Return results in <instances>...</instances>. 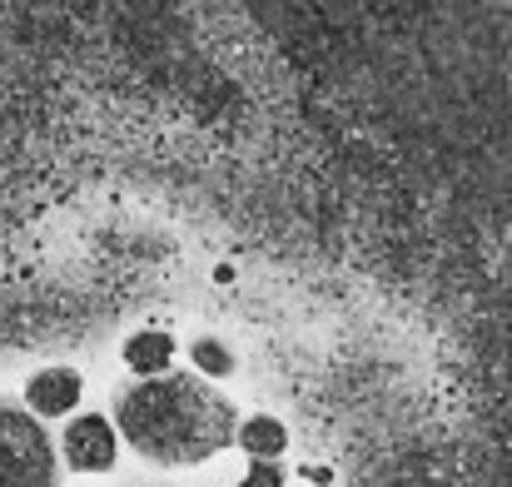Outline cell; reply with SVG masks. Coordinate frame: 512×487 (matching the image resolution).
<instances>
[{"mask_svg":"<svg viewBox=\"0 0 512 487\" xmlns=\"http://www.w3.org/2000/svg\"><path fill=\"white\" fill-rule=\"evenodd\" d=\"M115 433L155 468H194L229 448L239 433V413L229 398L204 388L189 373L140 378L115 403Z\"/></svg>","mask_w":512,"mask_h":487,"instance_id":"cell-1","label":"cell"},{"mask_svg":"<svg viewBox=\"0 0 512 487\" xmlns=\"http://www.w3.org/2000/svg\"><path fill=\"white\" fill-rule=\"evenodd\" d=\"M55 443L35 413L0 403V487H55Z\"/></svg>","mask_w":512,"mask_h":487,"instance_id":"cell-2","label":"cell"},{"mask_svg":"<svg viewBox=\"0 0 512 487\" xmlns=\"http://www.w3.org/2000/svg\"><path fill=\"white\" fill-rule=\"evenodd\" d=\"M120 453V433L105 413H80L65 428V463L75 473H110Z\"/></svg>","mask_w":512,"mask_h":487,"instance_id":"cell-3","label":"cell"},{"mask_svg":"<svg viewBox=\"0 0 512 487\" xmlns=\"http://www.w3.org/2000/svg\"><path fill=\"white\" fill-rule=\"evenodd\" d=\"M80 393H85V383H80L75 368H40L25 383V413H35V418H65V413H75Z\"/></svg>","mask_w":512,"mask_h":487,"instance_id":"cell-4","label":"cell"},{"mask_svg":"<svg viewBox=\"0 0 512 487\" xmlns=\"http://www.w3.org/2000/svg\"><path fill=\"white\" fill-rule=\"evenodd\" d=\"M170 358H174V338L160 333V328H140V333H130V343H125V363H130V373H140V378H165V373H170Z\"/></svg>","mask_w":512,"mask_h":487,"instance_id":"cell-5","label":"cell"},{"mask_svg":"<svg viewBox=\"0 0 512 487\" xmlns=\"http://www.w3.org/2000/svg\"><path fill=\"white\" fill-rule=\"evenodd\" d=\"M234 443H239V448H244L254 463H274V458L289 448V428H284L279 418L259 413V418H244V423H239Z\"/></svg>","mask_w":512,"mask_h":487,"instance_id":"cell-6","label":"cell"},{"mask_svg":"<svg viewBox=\"0 0 512 487\" xmlns=\"http://www.w3.org/2000/svg\"><path fill=\"white\" fill-rule=\"evenodd\" d=\"M189 358H194V368H199L204 378H229V373H234V353H229L219 338H199V343L189 348Z\"/></svg>","mask_w":512,"mask_h":487,"instance_id":"cell-7","label":"cell"},{"mask_svg":"<svg viewBox=\"0 0 512 487\" xmlns=\"http://www.w3.org/2000/svg\"><path fill=\"white\" fill-rule=\"evenodd\" d=\"M239 487H284V468L279 463H254Z\"/></svg>","mask_w":512,"mask_h":487,"instance_id":"cell-8","label":"cell"},{"mask_svg":"<svg viewBox=\"0 0 512 487\" xmlns=\"http://www.w3.org/2000/svg\"><path fill=\"white\" fill-rule=\"evenodd\" d=\"M304 478H314L319 487H329V483H334V473H329V468H304Z\"/></svg>","mask_w":512,"mask_h":487,"instance_id":"cell-9","label":"cell"}]
</instances>
